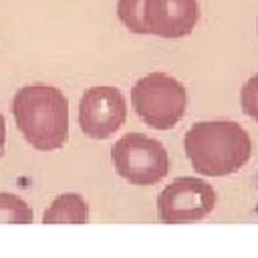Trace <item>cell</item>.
<instances>
[{"label":"cell","mask_w":258,"mask_h":258,"mask_svg":"<svg viewBox=\"0 0 258 258\" xmlns=\"http://www.w3.org/2000/svg\"><path fill=\"white\" fill-rule=\"evenodd\" d=\"M216 206L214 187L200 179L181 175L167 183L157 196V218L165 224H187L206 218Z\"/></svg>","instance_id":"5"},{"label":"cell","mask_w":258,"mask_h":258,"mask_svg":"<svg viewBox=\"0 0 258 258\" xmlns=\"http://www.w3.org/2000/svg\"><path fill=\"white\" fill-rule=\"evenodd\" d=\"M32 208L16 194L0 191V224H32Z\"/></svg>","instance_id":"10"},{"label":"cell","mask_w":258,"mask_h":258,"mask_svg":"<svg viewBox=\"0 0 258 258\" xmlns=\"http://www.w3.org/2000/svg\"><path fill=\"white\" fill-rule=\"evenodd\" d=\"M4 143H6V119L0 113V157L4 155Z\"/></svg>","instance_id":"12"},{"label":"cell","mask_w":258,"mask_h":258,"mask_svg":"<svg viewBox=\"0 0 258 258\" xmlns=\"http://www.w3.org/2000/svg\"><path fill=\"white\" fill-rule=\"evenodd\" d=\"M115 171L133 185H153L169 171L167 149L143 133H127L111 147Z\"/></svg>","instance_id":"4"},{"label":"cell","mask_w":258,"mask_h":258,"mask_svg":"<svg viewBox=\"0 0 258 258\" xmlns=\"http://www.w3.org/2000/svg\"><path fill=\"white\" fill-rule=\"evenodd\" d=\"M127 119V101L117 87L99 85L83 93L79 103L81 131L91 139H109Z\"/></svg>","instance_id":"6"},{"label":"cell","mask_w":258,"mask_h":258,"mask_svg":"<svg viewBox=\"0 0 258 258\" xmlns=\"http://www.w3.org/2000/svg\"><path fill=\"white\" fill-rule=\"evenodd\" d=\"M131 105L145 125L167 131L175 127L185 113V87L171 75L149 73L131 87Z\"/></svg>","instance_id":"3"},{"label":"cell","mask_w":258,"mask_h":258,"mask_svg":"<svg viewBox=\"0 0 258 258\" xmlns=\"http://www.w3.org/2000/svg\"><path fill=\"white\" fill-rule=\"evenodd\" d=\"M12 115L18 131L38 151L60 149L69 139V99L50 85H28L16 91Z\"/></svg>","instance_id":"2"},{"label":"cell","mask_w":258,"mask_h":258,"mask_svg":"<svg viewBox=\"0 0 258 258\" xmlns=\"http://www.w3.org/2000/svg\"><path fill=\"white\" fill-rule=\"evenodd\" d=\"M200 18L198 0H147V34L183 38Z\"/></svg>","instance_id":"7"},{"label":"cell","mask_w":258,"mask_h":258,"mask_svg":"<svg viewBox=\"0 0 258 258\" xmlns=\"http://www.w3.org/2000/svg\"><path fill=\"white\" fill-rule=\"evenodd\" d=\"M240 107L252 121L258 123V73L244 83L240 91Z\"/></svg>","instance_id":"11"},{"label":"cell","mask_w":258,"mask_h":258,"mask_svg":"<svg viewBox=\"0 0 258 258\" xmlns=\"http://www.w3.org/2000/svg\"><path fill=\"white\" fill-rule=\"evenodd\" d=\"M119 22L133 34H147V0H117Z\"/></svg>","instance_id":"9"},{"label":"cell","mask_w":258,"mask_h":258,"mask_svg":"<svg viewBox=\"0 0 258 258\" xmlns=\"http://www.w3.org/2000/svg\"><path fill=\"white\" fill-rule=\"evenodd\" d=\"M183 149L194 171L208 177H224L248 163L252 141L236 121H198L185 131Z\"/></svg>","instance_id":"1"},{"label":"cell","mask_w":258,"mask_h":258,"mask_svg":"<svg viewBox=\"0 0 258 258\" xmlns=\"http://www.w3.org/2000/svg\"><path fill=\"white\" fill-rule=\"evenodd\" d=\"M42 222L44 224H87L89 206L81 194H75V191L60 194L44 210Z\"/></svg>","instance_id":"8"},{"label":"cell","mask_w":258,"mask_h":258,"mask_svg":"<svg viewBox=\"0 0 258 258\" xmlns=\"http://www.w3.org/2000/svg\"><path fill=\"white\" fill-rule=\"evenodd\" d=\"M256 30H258V16H256Z\"/></svg>","instance_id":"13"}]
</instances>
